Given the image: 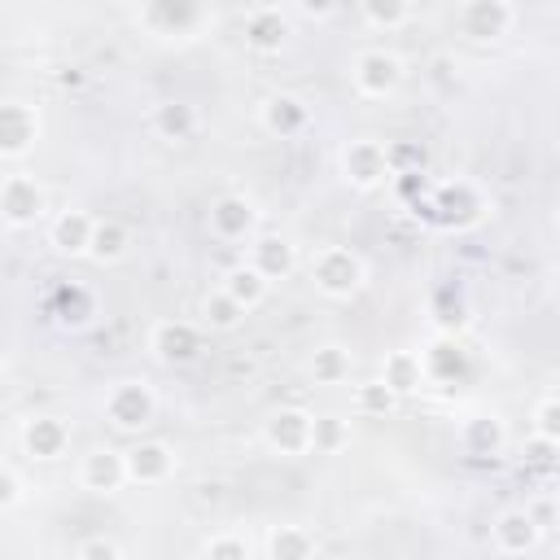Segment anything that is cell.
Instances as JSON below:
<instances>
[{"label":"cell","instance_id":"cell-10","mask_svg":"<svg viewBox=\"0 0 560 560\" xmlns=\"http://www.w3.org/2000/svg\"><path fill=\"white\" fill-rule=\"evenodd\" d=\"M136 22L153 35H192L201 22H206V9L201 4H171V0H158V4H140L136 9Z\"/></svg>","mask_w":560,"mask_h":560},{"label":"cell","instance_id":"cell-35","mask_svg":"<svg viewBox=\"0 0 560 560\" xmlns=\"http://www.w3.org/2000/svg\"><path fill=\"white\" fill-rule=\"evenodd\" d=\"M74 560H122V547L114 538H105V534H92V538L79 542Z\"/></svg>","mask_w":560,"mask_h":560},{"label":"cell","instance_id":"cell-13","mask_svg":"<svg viewBox=\"0 0 560 560\" xmlns=\"http://www.w3.org/2000/svg\"><path fill=\"white\" fill-rule=\"evenodd\" d=\"M284 39H289V18H284V9L258 4V9L245 13V48H249V52L271 57V52L284 48Z\"/></svg>","mask_w":560,"mask_h":560},{"label":"cell","instance_id":"cell-14","mask_svg":"<svg viewBox=\"0 0 560 560\" xmlns=\"http://www.w3.org/2000/svg\"><path fill=\"white\" fill-rule=\"evenodd\" d=\"M254 223H258V210H254L249 197L223 192V197L210 201V232H214L219 241H245V236L254 232Z\"/></svg>","mask_w":560,"mask_h":560},{"label":"cell","instance_id":"cell-1","mask_svg":"<svg viewBox=\"0 0 560 560\" xmlns=\"http://www.w3.org/2000/svg\"><path fill=\"white\" fill-rule=\"evenodd\" d=\"M311 280H315V289L324 293V298H354L359 289H363V280H368V267H363V258L354 254V249H346V245H324V249H315L311 254Z\"/></svg>","mask_w":560,"mask_h":560},{"label":"cell","instance_id":"cell-6","mask_svg":"<svg viewBox=\"0 0 560 560\" xmlns=\"http://www.w3.org/2000/svg\"><path fill=\"white\" fill-rule=\"evenodd\" d=\"M39 140V109L26 101H0V158H26Z\"/></svg>","mask_w":560,"mask_h":560},{"label":"cell","instance_id":"cell-26","mask_svg":"<svg viewBox=\"0 0 560 560\" xmlns=\"http://www.w3.org/2000/svg\"><path fill=\"white\" fill-rule=\"evenodd\" d=\"M52 315H57V324H66V328H83V324L92 319V293H88L83 284H57V293H52Z\"/></svg>","mask_w":560,"mask_h":560},{"label":"cell","instance_id":"cell-36","mask_svg":"<svg viewBox=\"0 0 560 560\" xmlns=\"http://www.w3.org/2000/svg\"><path fill=\"white\" fill-rule=\"evenodd\" d=\"M556 446H560V442H547V438H534V433H529L521 455H525V464H534V468H551V459H556Z\"/></svg>","mask_w":560,"mask_h":560},{"label":"cell","instance_id":"cell-17","mask_svg":"<svg viewBox=\"0 0 560 560\" xmlns=\"http://www.w3.org/2000/svg\"><path fill=\"white\" fill-rule=\"evenodd\" d=\"M376 381H381L394 398H402V394H416V389L429 381V372H424V359H420L416 350H389Z\"/></svg>","mask_w":560,"mask_h":560},{"label":"cell","instance_id":"cell-22","mask_svg":"<svg viewBox=\"0 0 560 560\" xmlns=\"http://www.w3.org/2000/svg\"><path fill=\"white\" fill-rule=\"evenodd\" d=\"M459 442H464L468 455H499L503 442H508V429H503L499 416H472V420H464Z\"/></svg>","mask_w":560,"mask_h":560},{"label":"cell","instance_id":"cell-3","mask_svg":"<svg viewBox=\"0 0 560 560\" xmlns=\"http://www.w3.org/2000/svg\"><path fill=\"white\" fill-rule=\"evenodd\" d=\"M341 175H346V184L350 188H359V192H372V188H381L385 179H389V162H385V144L381 140H350L346 149H341Z\"/></svg>","mask_w":560,"mask_h":560},{"label":"cell","instance_id":"cell-11","mask_svg":"<svg viewBox=\"0 0 560 560\" xmlns=\"http://www.w3.org/2000/svg\"><path fill=\"white\" fill-rule=\"evenodd\" d=\"M490 538H494V547H499L503 556H525V551L538 547L542 525L529 516V508H508V512H499V516L490 521Z\"/></svg>","mask_w":560,"mask_h":560},{"label":"cell","instance_id":"cell-8","mask_svg":"<svg viewBox=\"0 0 560 560\" xmlns=\"http://www.w3.org/2000/svg\"><path fill=\"white\" fill-rule=\"evenodd\" d=\"M122 468H127L131 486H162L175 477V451L166 442L149 438V442H136L131 451H122Z\"/></svg>","mask_w":560,"mask_h":560},{"label":"cell","instance_id":"cell-9","mask_svg":"<svg viewBox=\"0 0 560 560\" xmlns=\"http://www.w3.org/2000/svg\"><path fill=\"white\" fill-rule=\"evenodd\" d=\"M455 22H459V31H464L468 39H481V44H486V39H499V35L512 31L516 9H512L508 0H468V4H459Z\"/></svg>","mask_w":560,"mask_h":560},{"label":"cell","instance_id":"cell-7","mask_svg":"<svg viewBox=\"0 0 560 560\" xmlns=\"http://www.w3.org/2000/svg\"><path fill=\"white\" fill-rule=\"evenodd\" d=\"M311 411L302 407H280L267 416L262 424V442L276 451V455H306L311 451Z\"/></svg>","mask_w":560,"mask_h":560},{"label":"cell","instance_id":"cell-37","mask_svg":"<svg viewBox=\"0 0 560 560\" xmlns=\"http://www.w3.org/2000/svg\"><path fill=\"white\" fill-rule=\"evenodd\" d=\"M22 503V481L13 468H0V512H13Z\"/></svg>","mask_w":560,"mask_h":560},{"label":"cell","instance_id":"cell-2","mask_svg":"<svg viewBox=\"0 0 560 560\" xmlns=\"http://www.w3.org/2000/svg\"><path fill=\"white\" fill-rule=\"evenodd\" d=\"M158 411V398L144 381H118L109 394H105V420L118 429V433H140Z\"/></svg>","mask_w":560,"mask_h":560},{"label":"cell","instance_id":"cell-21","mask_svg":"<svg viewBox=\"0 0 560 560\" xmlns=\"http://www.w3.org/2000/svg\"><path fill=\"white\" fill-rule=\"evenodd\" d=\"M127 249H131V232H127L118 219H96V223H92V236H88V254H83V258H92V262L109 267V262L127 258Z\"/></svg>","mask_w":560,"mask_h":560},{"label":"cell","instance_id":"cell-34","mask_svg":"<svg viewBox=\"0 0 560 560\" xmlns=\"http://www.w3.org/2000/svg\"><path fill=\"white\" fill-rule=\"evenodd\" d=\"M385 162H389V175H402L407 166H424V149L394 140V144H385Z\"/></svg>","mask_w":560,"mask_h":560},{"label":"cell","instance_id":"cell-39","mask_svg":"<svg viewBox=\"0 0 560 560\" xmlns=\"http://www.w3.org/2000/svg\"><path fill=\"white\" fill-rule=\"evenodd\" d=\"M0 389H4V359H0Z\"/></svg>","mask_w":560,"mask_h":560},{"label":"cell","instance_id":"cell-25","mask_svg":"<svg viewBox=\"0 0 560 560\" xmlns=\"http://www.w3.org/2000/svg\"><path fill=\"white\" fill-rule=\"evenodd\" d=\"M267 560H315V538L302 525H276L267 534Z\"/></svg>","mask_w":560,"mask_h":560},{"label":"cell","instance_id":"cell-19","mask_svg":"<svg viewBox=\"0 0 560 560\" xmlns=\"http://www.w3.org/2000/svg\"><path fill=\"white\" fill-rule=\"evenodd\" d=\"M92 214L88 210H61L57 219H52V228H48V245L57 249V254H66V258H83L88 254V236H92Z\"/></svg>","mask_w":560,"mask_h":560},{"label":"cell","instance_id":"cell-29","mask_svg":"<svg viewBox=\"0 0 560 560\" xmlns=\"http://www.w3.org/2000/svg\"><path fill=\"white\" fill-rule=\"evenodd\" d=\"M201 319H206L214 332H232V328H241L245 311H241L223 289H214V293H206V302H201Z\"/></svg>","mask_w":560,"mask_h":560},{"label":"cell","instance_id":"cell-30","mask_svg":"<svg viewBox=\"0 0 560 560\" xmlns=\"http://www.w3.org/2000/svg\"><path fill=\"white\" fill-rule=\"evenodd\" d=\"M359 18H363L368 26H376V31H398L402 22L416 18V9H411V4H363Z\"/></svg>","mask_w":560,"mask_h":560},{"label":"cell","instance_id":"cell-31","mask_svg":"<svg viewBox=\"0 0 560 560\" xmlns=\"http://www.w3.org/2000/svg\"><path fill=\"white\" fill-rule=\"evenodd\" d=\"M201 560H249V538H245V534L223 529V534H214V538L206 542Z\"/></svg>","mask_w":560,"mask_h":560},{"label":"cell","instance_id":"cell-33","mask_svg":"<svg viewBox=\"0 0 560 560\" xmlns=\"http://www.w3.org/2000/svg\"><path fill=\"white\" fill-rule=\"evenodd\" d=\"M394 394L381 385V381H368V385H359L354 389V407L363 411V416H385V411H394Z\"/></svg>","mask_w":560,"mask_h":560},{"label":"cell","instance_id":"cell-28","mask_svg":"<svg viewBox=\"0 0 560 560\" xmlns=\"http://www.w3.org/2000/svg\"><path fill=\"white\" fill-rule=\"evenodd\" d=\"M350 446V420L341 416H315L311 420V451L315 455H337Z\"/></svg>","mask_w":560,"mask_h":560},{"label":"cell","instance_id":"cell-16","mask_svg":"<svg viewBox=\"0 0 560 560\" xmlns=\"http://www.w3.org/2000/svg\"><path fill=\"white\" fill-rule=\"evenodd\" d=\"M66 446H70V424L61 416H31L22 424V451L31 459H44V464L48 459H61Z\"/></svg>","mask_w":560,"mask_h":560},{"label":"cell","instance_id":"cell-5","mask_svg":"<svg viewBox=\"0 0 560 560\" xmlns=\"http://www.w3.org/2000/svg\"><path fill=\"white\" fill-rule=\"evenodd\" d=\"M350 79H354L359 96L381 101V96H389V92L402 83V61H398V52H389V48H368V52L354 57Z\"/></svg>","mask_w":560,"mask_h":560},{"label":"cell","instance_id":"cell-12","mask_svg":"<svg viewBox=\"0 0 560 560\" xmlns=\"http://www.w3.org/2000/svg\"><path fill=\"white\" fill-rule=\"evenodd\" d=\"M79 486L88 494H114L127 486V468H122V451H109V446H92L83 459H79Z\"/></svg>","mask_w":560,"mask_h":560},{"label":"cell","instance_id":"cell-38","mask_svg":"<svg viewBox=\"0 0 560 560\" xmlns=\"http://www.w3.org/2000/svg\"><path fill=\"white\" fill-rule=\"evenodd\" d=\"M298 13H302V18H332L337 9H332V4H302Z\"/></svg>","mask_w":560,"mask_h":560},{"label":"cell","instance_id":"cell-4","mask_svg":"<svg viewBox=\"0 0 560 560\" xmlns=\"http://www.w3.org/2000/svg\"><path fill=\"white\" fill-rule=\"evenodd\" d=\"M44 188L35 175H4L0 179V219L9 228H31L35 219H44Z\"/></svg>","mask_w":560,"mask_h":560},{"label":"cell","instance_id":"cell-27","mask_svg":"<svg viewBox=\"0 0 560 560\" xmlns=\"http://www.w3.org/2000/svg\"><path fill=\"white\" fill-rule=\"evenodd\" d=\"M311 376H315V385H337V381H346V376H350V350L337 346V341L315 346V354H311Z\"/></svg>","mask_w":560,"mask_h":560},{"label":"cell","instance_id":"cell-23","mask_svg":"<svg viewBox=\"0 0 560 560\" xmlns=\"http://www.w3.org/2000/svg\"><path fill=\"white\" fill-rule=\"evenodd\" d=\"M267 289H271V284H267V280H262V276H258L249 262H236V267L223 276V293H228V298H232L241 311L262 306V302H267Z\"/></svg>","mask_w":560,"mask_h":560},{"label":"cell","instance_id":"cell-18","mask_svg":"<svg viewBox=\"0 0 560 560\" xmlns=\"http://www.w3.org/2000/svg\"><path fill=\"white\" fill-rule=\"evenodd\" d=\"M258 122H262V131H271V136H298V131L311 122V109H306L298 96L276 92V96H267V101H262Z\"/></svg>","mask_w":560,"mask_h":560},{"label":"cell","instance_id":"cell-15","mask_svg":"<svg viewBox=\"0 0 560 560\" xmlns=\"http://www.w3.org/2000/svg\"><path fill=\"white\" fill-rule=\"evenodd\" d=\"M149 350L162 363H192L197 350H201V337L188 319H158L153 332H149Z\"/></svg>","mask_w":560,"mask_h":560},{"label":"cell","instance_id":"cell-24","mask_svg":"<svg viewBox=\"0 0 560 560\" xmlns=\"http://www.w3.org/2000/svg\"><path fill=\"white\" fill-rule=\"evenodd\" d=\"M153 131L162 140H188L197 131V109L188 101H162L153 105Z\"/></svg>","mask_w":560,"mask_h":560},{"label":"cell","instance_id":"cell-32","mask_svg":"<svg viewBox=\"0 0 560 560\" xmlns=\"http://www.w3.org/2000/svg\"><path fill=\"white\" fill-rule=\"evenodd\" d=\"M534 438L560 442V398H556V394H542V398L534 402Z\"/></svg>","mask_w":560,"mask_h":560},{"label":"cell","instance_id":"cell-20","mask_svg":"<svg viewBox=\"0 0 560 560\" xmlns=\"http://www.w3.org/2000/svg\"><path fill=\"white\" fill-rule=\"evenodd\" d=\"M293 245L284 241V236H258L254 245H249V267L271 284V280H284V276H293Z\"/></svg>","mask_w":560,"mask_h":560}]
</instances>
